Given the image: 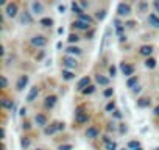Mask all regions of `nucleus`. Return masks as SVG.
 I'll return each mask as SVG.
<instances>
[{
	"label": "nucleus",
	"instance_id": "f257e3e1",
	"mask_svg": "<svg viewBox=\"0 0 159 150\" xmlns=\"http://www.w3.org/2000/svg\"><path fill=\"white\" fill-rule=\"evenodd\" d=\"M30 42H31L33 47H45L47 45V38L42 36V35H36V36H33L30 39Z\"/></svg>",
	"mask_w": 159,
	"mask_h": 150
},
{
	"label": "nucleus",
	"instance_id": "f03ea898",
	"mask_svg": "<svg viewBox=\"0 0 159 150\" xmlns=\"http://www.w3.org/2000/svg\"><path fill=\"white\" fill-rule=\"evenodd\" d=\"M117 14L120 16V17H125V16H129L131 14V7L128 5V3H119L117 5Z\"/></svg>",
	"mask_w": 159,
	"mask_h": 150
},
{
	"label": "nucleus",
	"instance_id": "7ed1b4c3",
	"mask_svg": "<svg viewBox=\"0 0 159 150\" xmlns=\"http://www.w3.org/2000/svg\"><path fill=\"white\" fill-rule=\"evenodd\" d=\"M62 66L67 69V70H72V69H75L76 67V59L73 58V56H64L62 58Z\"/></svg>",
	"mask_w": 159,
	"mask_h": 150
},
{
	"label": "nucleus",
	"instance_id": "20e7f679",
	"mask_svg": "<svg viewBox=\"0 0 159 150\" xmlns=\"http://www.w3.org/2000/svg\"><path fill=\"white\" fill-rule=\"evenodd\" d=\"M88 119H89V116H88V113H83V108L76 110V113H75L76 124H84V122H88Z\"/></svg>",
	"mask_w": 159,
	"mask_h": 150
},
{
	"label": "nucleus",
	"instance_id": "39448f33",
	"mask_svg": "<svg viewBox=\"0 0 159 150\" xmlns=\"http://www.w3.org/2000/svg\"><path fill=\"white\" fill-rule=\"evenodd\" d=\"M120 70H122V73L125 75V77H129L131 78V75L134 73V66H131L128 63H122L120 64Z\"/></svg>",
	"mask_w": 159,
	"mask_h": 150
},
{
	"label": "nucleus",
	"instance_id": "423d86ee",
	"mask_svg": "<svg viewBox=\"0 0 159 150\" xmlns=\"http://www.w3.org/2000/svg\"><path fill=\"white\" fill-rule=\"evenodd\" d=\"M28 75H20L19 77V80H17V83H16V89L20 92V91H24L25 89V86L28 85Z\"/></svg>",
	"mask_w": 159,
	"mask_h": 150
},
{
	"label": "nucleus",
	"instance_id": "0eeeda50",
	"mask_svg": "<svg viewBox=\"0 0 159 150\" xmlns=\"http://www.w3.org/2000/svg\"><path fill=\"white\" fill-rule=\"evenodd\" d=\"M17 11H19V10H17V3H13V2L8 3L7 8H5V13H7L8 17H16V16H17Z\"/></svg>",
	"mask_w": 159,
	"mask_h": 150
},
{
	"label": "nucleus",
	"instance_id": "6e6552de",
	"mask_svg": "<svg viewBox=\"0 0 159 150\" xmlns=\"http://www.w3.org/2000/svg\"><path fill=\"white\" fill-rule=\"evenodd\" d=\"M88 86H91V77H83L81 80L76 83V89H78V91H81V92H83Z\"/></svg>",
	"mask_w": 159,
	"mask_h": 150
},
{
	"label": "nucleus",
	"instance_id": "1a4fd4ad",
	"mask_svg": "<svg viewBox=\"0 0 159 150\" xmlns=\"http://www.w3.org/2000/svg\"><path fill=\"white\" fill-rule=\"evenodd\" d=\"M75 28H78V30H89L91 28V24H88V22H84V21H81V19H78V21H75L73 24H72Z\"/></svg>",
	"mask_w": 159,
	"mask_h": 150
},
{
	"label": "nucleus",
	"instance_id": "9d476101",
	"mask_svg": "<svg viewBox=\"0 0 159 150\" xmlns=\"http://www.w3.org/2000/svg\"><path fill=\"white\" fill-rule=\"evenodd\" d=\"M31 13L33 14H42L44 13V5L41 2H31Z\"/></svg>",
	"mask_w": 159,
	"mask_h": 150
},
{
	"label": "nucleus",
	"instance_id": "9b49d317",
	"mask_svg": "<svg viewBox=\"0 0 159 150\" xmlns=\"http://www.w3.org/2000/svg\"><path fill=\"white\" fill-rule=\"evenodd\" d=\"M31 22H33V16H31V13L24 11V13L20 14V24H22V25H28V24H31Z\"/></svg>",
	"mask_w": 159,
	"mask_h": 150
},
{
	"label": "nucleus",
	"instance_id": "f8f14e48",
	"mask_svg": "<svg viewBox=\"0 0 159 150\" xmlns=\"http://www.w3.org/2000/svg\"><path fill=\"white\" fill-rule=\"evenodd\" d=\"M39 96V88L38 86H31V89H30V92H28V96H27V102H34V99Z\"/></svg>",
	"mask_w": 159,
	"mask_h": 150
},
{
	"label": "nucleus",
	"instance_id": "ddd939ff",
	"mask_svg": "<svg viewBox=\"0 0 159 150\" xmlns=\"http://www.w3.org/2000/svg\"><path fill=\"white\" fill-rule=\"evenodd\" d=\"M56 96H47L45 97V102H44V106L45 108H53L55 105H56Z\"/></svg>",
	"mask_w": 159,
	"mask_h": 150
},
{
	"label": "nucleus",
	"instance_id": "4468645a",
	"mask_svg": "<svg viewBox=\"0 0 159 150\" xmlns=\"http://www.w3.org/2000/svg\"><path fill=\"white\" fill-rule=\"evenodd\" d=\"M139 53L142 55V56H151V53H153V47L151 45H142L140 49H139Z\"/></svg>",
	"mask_w": 159,
	"mask_h": 150
},
{
	"label": "nucleus",
	"instance_id": "2eb2a0df",
	"mask_svg": "<svg viewBox=\"0 0 159 150\" xmlns=\"http://www.w3.org/2000/svg\"><path fill=\"white\" fill-rule=\"evenodd\" d=\"M109 36H111V28H106L105 36H103V42H102V47H100V52H103V50L106 49V45H108V42H109Z\"/></svg>",
	"mask_w": 159,
	"mask_h": 150
},
{
	"label": "nucleus",
	"instance_id": "dca6fc26",
	"mask_svg": "<svg viewBox=\"0 0 159 150\" xmlns=\"http://www.w3.org/2000/svg\"><path fill=\"white\" fill-rule=\"evenodd\" d=\"M98 136V130L95 128V127H89L88 130H86V138H89V139H95Z\"/></svg>",
	"mask_w": 159,
	"mask_h": 150
},
{
	"label": "nucleus",
	"instance_id": "f3484780",
	"mask_svg": "<svg viewBox=\"0 0 159 150\" xmlns=\"http://www.w3.org/2000/svg\"><path fill=\"white\" fill-rule=\"evenodd\" d=\"M148 24L153 25L154 28H159V17H157L154 13H151V14L148 16Z\"/></svg>",
	"mask_w": 159,
	"mask_h": 150
},
{
	"label": "nucleus",
	"instance_id": "a211bd4d",
	"mask_svg": "<svg viewBox=\"0 0 159 150\" xmlns=\"http://www.w3.org/2000/svg\"><path fill=\"white\" fill-rule=\"evenodd\" d=\"M137 83H139V77H137V75H134V77L128 78V82H126V88H129V89H134V88L137 86Z\"/></svg>",
	"mask_w": 159,
	"mask_h": 150
},
{
	"label": "nucleus",
	"instance_id": "6ab92c4d",
	"mask_svg": "<svg viewBox=\"0 0 159 150\" xmlns=\"http://www.w3.org/2000/svg\"><path fill=\"white\" fill-rule=\"evenodd\" d=\"M137 106L139 108H147V106H150V103H151V100L148 99V97H142V99H137Z\"/></svg>",
	"mask_w": 159,
	"mask_h": 150
},
{
	"label": "nucleus",
	"instance_id": "aec40b11",
	"mask_svg": "<svg viewBox=\"0 0 159 150\" xmlns=\"http://www.w3.org/2000/svg\"><path fill=\"white\" fill-rule=\"evenodd\" d=\"M34 120H36V124H38L39 127H47V117H45L44 114H36Z\"/></svg>",
	"mask_w": 159,
	"mask_h": 150
},
{
	"label": "nucleus",
	"instance_id": "412c9836",
	"mask_svg": "<svg viewBox=\"0 0 159 150\" xmlns=\"http://www.w3.org/2000/svg\"><path fill=\"white\" fill-rule=\"evenodd\" d=\"M70 7H72V11H73L75 14H78V17L84 14V11H83V8H80V5H78L76 2H72V5H70Z\"/></svg>",
	"mask_w": 159,
	"mask_h": 150
},
{
	"label": "nucleus",
	"instance_id": "4be33fe9",
	"mask_svg": "<svg viewBox=\"0 0 159 150\" xmlns=\"http://www.w3.org/2000/svg\"><path fill=\"white\" fill-rule=\"evenodd\" d=\"M61 75H62V78H64V80H67V82L75 78V73H73L72 70H67V69H64V70L61 72Z\"/></svg>",
	"mask_w": 159,
	"mask_h": 150
},
{
	"label": "nucleus",
	"instance_id": "5701e85b",
	"mask_svg": "<svg viewBox=\"0 0 159 150\" xmlns=\"http://www.w3.org/2000/svg\"><path fill=\"white\" fill-rule=\"evenodd\" d=\"M66 52L69 53V56H70V55H80V53H81V49L76 47V45H70V47L66 49Z\"/></svg>",
	"mask_w": 159,
	"mask_h": 150
},
{
	"label": "nucleus",
	"instance_id": "b1692460",
	"mask_svg": "<svg viewBox=\"0 0 159 150\" xmlns=\"http://www.w3.org/2000/svg\"><path fill=\"white\" fill-rule=\"evenodd\" d=\"M2 106L5 108V110H14V102L13 100H10V99H3L2 100Z\"/></svg>",
	"mask_w": 159,
	"mask_h": 150
},
{
	"label": "nucleus",
	"instance_id": "393cba45",
	"mask_svg": "<svg viewBox=\"0 0 159 150\" xmlns=\"http://www.w3.org/2000/svg\"><path fill=\"white\" fill-rule=\"evenodd\" d=\"M145 67L147 69H154L156 67V59L154 58H147L145 59Z\"/></svg>",
	"mask_w": 159,
	"mask_h": 150
},
{
	"label": "nucleus",
	"instance_id": "a878e982",
	"mask_svg": "<svg viewBox=\"0 0 159 150\" xmlns=\"http://www.w3.org/2000/svg\"><path fill=\"white\" fill-rule=\"evenodd\" d=\"M97 83L102 85V86H108L109 85V80L106 77H103V75H97Z\"/></svg>",
	"mask_w": 159,
	"mask_h": 150
},
{
	"label": "nucleus",
	"instance_id": "bb28decb",
	"mask_svg": "<svg viewBox=\"0 0 159 150\" xmlns=\"http://www.w3.org/2000/svg\"><path fill=\"white\" fill-rule=\"evenodd\" d=\"M39 24H41L42 27H52V25H53V19H50V17H44V19L39 21Z\"/></svg>",
	"mask_w": 159,
	"mask_h": 150
},
{
	"label": "nucleus",
	"instance_id": "cd10ccee",
	"mask_svg": "<svg viewBox=\"0 0 159 150\" xmlns=\"http://www.w3.org/2000/svg\"><path fill=\"white\" fill-rule=\"evenodd\" d=\"M20 147H22L24 150H27V148L30 147V139H28L27 136H24V138L20 139Z\"/></svg>",
	"mask_w": 159,
	"mask_h": 150
},
{
	"label": "nucleus",
	"instance_id": "c85d7f7f",
	"mask_svg": "<svg viewBox=\"0 0 159 150\" xmlns=\"http://www.w3.org/2000/svg\"><path fill=\"white\" fill-rule=\"evenodd\" d=\"M56 130H58V128H56V124H55V125L45 127V128H44V133H45V134H53V133H55Z\"/></svg>",
	"mask_w": 159,
	"mask_h": 150
},
{
	"label": "nucleus",
	"instance_id": "c756f323",
	"mask_svg": "<svg viewBox=\"0 0 159 150\" xmlns=\"http://www.w3.org/2000/svg\"><path fill=\"white\" fill-rule=\"evenodd\" d=\"M67 39H69V42H70V44H73V42H78V41H80V36H78V35H75V33H70Z\"/></svg>",
	"mask_w": 159,
	"mask_h": 150
},
{
	"label": "nucleus",
	"instance_id": "7c9ffc66",
	"mask_svg": "<svg viewBox=\"0 0 159 150\" xmlns=\"http://www.w3.org/2000/svg\"><path fill=\"white\" fill-rule=\"evenodd\" d=\"M139 147H140V142L139 141H129L128 142V148H133L134 150V148H139Z\"/></svg>",
	"mask_w": 159,
	"mask_h": 150
},
{
	"label": "nucleus",
	"instance_id": "2f4dec72",
	"mask_svg": "<svg viewBox=\"0 0 159 150\" xmlns=\"http://www.w3.org/2000/svg\"><path fill=\"white\" fill-rule=\"evenodd\" d=\"M80 19H81V21H84V22H88V24H94V19L91 17V16H88V14H83V16H80Z\"/></svg>",
	"mask_w": 159,
	"mask_h": 150
},
{
	"label": "nucleus",
	"instance_id": "473e14b6",
	"mask_svg": "<svg viewBox=\"0 0 159 150\" xmlns=\"http://www.w3.org/2000/svg\"><path fill=\"white\" fill-rule=\"evenodd\" d=\"M106 150H117V142L116 141H111L106 144Z\"/></svg>",
	"mask_w": 159,
	"mask_h": 150
},
{
	"label": "nucleus",
	"instance_id": "72a5a7b5",
	"mask_svg": "<svg viewBox=\"0 0 159 150\" xmlns=\"http://www.w3.org/2000/svg\"><path fill=\"white\" fill-rule=\"evenodd\" d=\"M106 17V10H100V11H97V19L98 21H103Z\"/></svg>",
	"mask_w": 159,
	"mask_h": 150
},
{
	"label": "nucleus",
	"instance_id": "f704fd0d",
	"mask_svg": "<svg viewBox=\"0 0 159 150\" xmlns=\"http://www.w3.org/2000/svg\"><path fill=\"white\" fill-rule=\"evenodd\" d=\"M94 91H95V86H92V85H91V86H88V88L83 91V94H84V96H91Z\"/></svg>",
	"mask_w": 159,
	"mask_h": 150
},
{
	"label": "nucleus",
	"instance_id": "c9c22d12",
	"mask_svg": "<svg viewBox=\"0 0 159 150\" xmlns=\"http://www.w3.org/2000/svg\"><path fill=\"white\" fill-rule=\"evenodd\" d=\"M112 94H114V89H112V88H106V89H105V92H103V96H105V97H111Z\"/></svg>",
	"mask_w": 159,
	"mask_h": 150
},
{
	"label": "nucleus",
	"instance_id": "e433bc0d",
	"mask_svg": "<svg viewBox=\"0 0 159 150\" xmlns=\"http://www.w3.org/2000/svg\"><path fill=\"white\" fill-rule=\"evenodd\" d=\"M106 111H116V102H109L106 105Z\"/></svg>",
	"mask_w": 159,
	"mask_h": 150
},
{
	"label": "nucleus",
	"instance_id": "4c0bfd02",
	"mask_svg": "<svg viewBox=\"0 0 159 150\" xmlns=\"http://www.w3.org/2000/svg\"><path fill=\"white\" fill-rule=\"evenodd\" d=\"M58 150H72V145L70 144H64V145H59Z\"/></svg>",
	"mask_w": 159,
	"mask_h": 150
},
{
	"label": "nucleus",
	"instance_id": "58836bf2",
	"mask_svg": "<svg viewBox=\"0 0 159 150\" xmlns=\"http://www.w3.org/2000/svg\"><path fill=\"white\" fill-rule=\"evenodd\" d=\"M116 72H117L116 66H111V67H109V75H111V77H116Z\"/></svg>",
	"mask_w": 159,
	"mask_h": 150
},
{
	"label": "nucleus",
	"instance_id": "ea45409f",
	"mask_svg": "<svg viewBox=\"0 0 159 150\" xmlns=\"http://www.w3.org/2000/svg\"><path fill=\"white\" fill-rule=\"evenodd\" d=\"M7 86H8V80L5 75H2V88H7Z\"/></svg>",
	"mask_w": 159,
	"mask_h": 150
},
{
	"label": "nucleus",
	"instance_id": "a19ab883",
	"mask_svg": "<svg viewBox=\"0 0 159 150\" xmlns=\"http://www.w3.org/2000/svg\"><path fill=\"white\" fill-rule=\"evenodd\" d=\"M112 116H114V117H116V119H122V113H120V111H119V110H116V111H114V113H112Z\"/></svg>",
	"mask_w": 159,
	"mask_h": 150
},
{
	"label": "nucleus",
	"instance_id": "79ce46f5",
	"mask_svg": "<svg viewBox=\"0 0 159 150\" xmlns=\"http://www.w3.org/2000/svg\"><path fill=\"white\" fill-rule=\"evenodd\" d=\"M119 131H120V133H122V134H123V133H126V131H128V127H126V125H123V124H122V125H120V128H119Z\"/></svg>",
	"mask_w": 159,
	"mask_h": 150
},
{
	"label": "nucleus",
	"instance_id": "37998d69",
	"mask_svg": "<svg viewBox=\"0 0 159 150\" xmlns=\"http://www.w3.org/2000/svg\"><path fill=\"white\" fill-rule=\"evenodd\" d=\"M58 11H59L61 14H64V13H66V5H58Z\"/></svg>",
	"mask_w": 159,
	"mask_h": 150
},
{
	"label": "nucleus",
	"instance_id": "c03bdc74",
	"mask_svg": "<svg viewBox=\"0 0 159 150\" xmlns=\"http://www.w3.org/2000/svg\"><path fill=\"white\" fill-rule=\"evenodd\" d=\"M153 7L156 8V11L159 13V0H154V2H153Z\"/></svg>",
	"mask_w": 159,
	"mask_h": 150
},
{
	"label": "nucleus",
	"instance_id": "a18cd8bd",
	"mask_svg": "<svg viewBox=\"0 0 159 150\" xmlns=\"http://www.w3.org/2000/svg\"><path fill=\"white\" fill-rule=\"evenodd\" d=\"M140 91H142V88H140V86H136V88L133 89V94H139Z\"/></svg>",
	"mask_w": 159,
	"mask_h": 150
},
{
	"label": "nucleus",
	"instance_id": "49530a36",
	"mask_svg": "<svg viewBox=\"0 0 159 150\" xmlns=\"http://www.w3.org/2000/svg\"><path fill=\"white\" fill-rule=\"evenodd\" d=\"M116 128H117V127H116V124H114V122H111V124H109V127H108V130H116Z\"/></svg>",
	"mask_w": 159,
	"mask_h": 150
},
{
	"label": "nucleus",
	"instance_id": "de8ad7c7",
	"mask_svg": "<svg viewBox=\"0 0 159 150\" xmlns=\"http://www.w3.org/2000/svg\"><path fill=\"white\" fill-rule=\"evenodd\" d=\"M153 114H154V116H159V105H157V106L153 110Z\"/></svg>",
	"mask_w": 159,
	"mask_h": 150
},
{
	"label": "nucleus",
	"instance_id": "09e8293b",
	"mask_svg": "<svg viewBox=\"0 0 159 150\" xmlns=\"http://www.w3.org/2000/svg\"><path fill=\"white\" fill-rule=\"evenodd\" d=\"M125 25H126L128 28H133V27H134V22H131V21H129V22H126Z\"/></svg>",
	"mask_w": 159,
	"mask_h": 150
},
{
	"label": "nucleus",
	"instance_id": "8fccbe9b",
	"mask_svg": "<svg viewBox=\"0 0 159 150\" xmlns=\"http://www.w3.org/2000/svg\"><path fill=\"white\" fill-rule=\"evenodd\" d=\"M56 128H58V130H64V124H61V122L56 124Z\"/></svg>",
	"mask_w": 159,
	"mask_h": 150
},
{
	"label": "nucleus",
	"instance_id": "3c124183",
	"mask_svg": "<svg viewBox=\"0 0 159 150\" xmlns=\"http://www.w3.org/2000/svg\"><path fill=\"white\" fill-rule=\"evenodd\" d=\"M19 114H20V116H25V114H27V108H22Z\"/></svg>",
	"mask_w": 159,
	"mask_h": 150
},
{
	"label": "nucleus",
	"instance_id": "603ef678",
	"mask_svg": "<svg viewBox=\"0 0 159 150\" xmlns=\"http://www.w3.org/2000/svg\"><path fill=\"white\" fill-rule=\"evenodd\" d=\"M28 128H30V124L25 122V124H24V130H28Z\"/></svg>",
	"mask_w": 159,
	"mask_h": 150
},
{
	"label": "nucleus",
	"instance_id": "864d4df0",
	"mask_svg": "<svg viewBox=\"0 0 159 150\" xmlns=\"http://www.w3.org/2000/svg\"><path fill=\"white\" fill-rule=\"evenodd\" d=\"M134 150H142V147H139V148H134Z\"/></svg>",
	"mask_w": 159,
	"mask_h": 150
},
{
	"label": "nucleus",
	"instance_id": "5fc2aeb1",
	"mask_svg": "<svg viewBox=\"0 0 159 150\" xmlns=\"http://www.w3.org/2000/svg\"><path fill=\"white\" fill-rule=\"evenodd\" d=\"M122 150H126V148H122Z\"/></svg>",
	"mask_w": 159,
	"mask_h": 150
},
{
	"label": "nucleus",
	"instance_id": "6e6d98bb",
	"mask_svg": "<svg viewBox=\"0 0 159 150\" xmlns=\"http://www.w3.org/2000/svg\"><path fill=\"white\" fill-rule=\"evenodd\" d=\"M38 150H41V148H38Z\"/></svg>",
	"mask_w": 159,
	"mask_h": 150
}]
</instances>
